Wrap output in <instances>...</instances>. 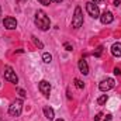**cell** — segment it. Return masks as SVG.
Segmentation results:
<instances>
[{"instance_id": "cell-1", "label": "cell", "mask_w": 121, "mask_h": 121, "mask_svg": "<svg viewBox=\"0 0 121 121\" xmlns=\"http://www.w3.org/2000/svg\"><path fill=\"white\" fill-rule=\"evenodd\" d=\"M35 24L38 26V28L41 31H48L51 27V21H49V17L42 11V10H38L35 13Z\"/></svg>"}, {"instance_id": "cell-2", "label": "cell", "mask_w": 121, "mask_h": 121, "mask_svg": "<svg viewBox=\"0 0 121 121\" xmlns=\"http://www.w3.org/2000/svg\"><path fill=\"white\" fill-rule=\"evenodd\" d=\"M21 111H23V100L16 99V100L10 104V107H9V114H10L11 117H18V116L21 114Z\"/></svg>"}, {"instance_id": "cell-3", "label": "cell", "mask_w": 121, "mask_h": 121, "mask_svg": "<svg viewBox=\"0 0 121 121\" xmlns=\"http://www.w3.org/2000/svg\"><path fill=\"white\" fill-rule=\"evenodd\" d=\"M82 26H83V13H82V9L78 6L75 9V14H73V18H72V27L78 30Z\"/></svg>"}, {"instance_id": "cell-4", "label": "cell", "mask_w": 121, "mask_h": 121, "mask_svg": "<svg viewBox=\"0 0 121 121\" xmlns=\"http://www.w3.org/2000/svg\"><path fill=\"white\" fill-rule=\"evenodd\" d=\"M86 11L89 13V16L93 18H99L100 17V10H99V6L94 4L93 1H87L86 3Z\"/></svg>"}, {"instance_id": "cell-5", "label": "cell", "mask_w": 121, "mask_h": 121, "mask_svg": "<svg viewBox=\"0 0 121 121\" xmlns=\"http://www.w3.org/2000/svg\"><path fill=\"white\" fill-rule=\"evenodd\" d=\"M114 86H116L114 79H113V78H106L104 80H101V82H100L99 89H100L101 91H108V90H111Z\"/></svg>"}, {"instance_id": "cell-6", "label": "cell", "mask_w": 121, "mask_h": 121, "mask_svg": "<svg viewBox=\"0 0 121 121\" xmlns=\"http://www.w3.org/2000/svg\"><path fill=\"white\" fill-rule=\"evenodd\" d=\"M4 79L9 80V82H11V83H17V82H18V78H17L16 72H14L13 68H10V66H6V68H4Z\"/></svg>"}, {"instance_id": "cell-7", "label": "cell", "mask_w": 121, "mask_h": 121, "mask_svg": "<svg viewBox=\"0 0 121 121\" xmlns=\"http://www.w3.org/2000/svg\"><path fill=\"white\" fill-rule=\"evenodd\" d=\"M38 89L39 91L45 96V97H49V93H51V83L47 82V80H41L38 83Z\"/></svg>"}, {"instance_id": "cell-8", "label": "cell", "mask_w": 121, "mask_h": 121, "mask_svg": "<svg viewBox=\"0 0 121 121\" xmlns=\"http://www.w3.org/2000/svg\"><path fill=\"white\" fill-rule=\"evenodd\" d=\"M99 18H100L101 24H110V23H113L114 16H113V13H111V11H104Z\"/></svg>"}, {"instance_id": "cell-9", "label": "cell", "mask_w": 121, "mask_h": 121, "mask_svg": "<svg viewBox=\"0 0 121 121\" xmlns=\"http://www.w3.org/2000/svg\"><path fill=\"white\" fill-rule=\"evenodd\" d=\"M3 26L7 28V30H14L17 27V20L13 18V17H6L3 20Z\"/></svg>"}, {"instance_id": "cell-10", "label": "cell", "mask_w": 121, "mask_h": 121, "mask_svg": "<svg viewBox=\"0 0 121 121\" xmlns=\"http://www.w3.org/2000/svg\"><path fill=\"white\" fill-rule=\"evenodd\" d=\"M79 69H80V73H83V75H87L89 73V65H87V62L86 59H82L79 60Z\"/></svg>"}, {"instance_id": "cell-11", "label": "cell", "mask_w": 121, "mask_h": 121, "mask_svg": "<svg viewBox=\"0 0 121 121\" xmlns=\"http://www.w3.org/2000/svg\"><path fill=\"white\" fill-rule=\"evenodd\" d=\"M111 54L117 58L121 56V42H114L113 47H111Z\"/></svg>"}, {"instance_id": "cell-12", "label": "cell", "mask_w": 121, "mask_h": 121, "mask_svg": "<svg viewBox=\"0 0 121 121\" xmlns=\"http://www.w3.org/2000/svg\"><path fill=\"white\" fill-rule=\"evenodd\" d=\"M44 114H45V117L48 118V120H54L55 118V113H54V108H51L49 106H45L44 107Z\"/></svg>"}, {"instance_id": "cell-13", "label": "cell", "mask_w": 121, "mask_h": 121, "mask_svg": "<svg viewBox=\"0 0 121 121\" xmlns=\"http://www.w3.org/2000/svg\"><path fill=\"white\" fill-rule=\"evenodd\" d=\"M107 100H108V96H107V94H101V96L97 99V104H99V106H103V104H106Z\"/></svg>"}, {"instance_id": "cell-14", "label": "cell", "mask_w": 121, "mask_h": 121, "mask_svg": "<svg viewBox=\"0 0 121 121\" xmlns=\"http://www.w3.org/2000/svg\"><path fill=\"white\" fill-rule=\"evenodd\" d=\"M42 60H44L45 63H49V62L52 60V55L48 54V52H44V54H42Z\"/></svg>"}, {"instance_id": "cell-15", "label": "cell", "mask_w": 121, "mask_h": 121, "mask_svg": "<svg viewBox=\"0 0 121 121\" xmlns=\"http://www.w3.org/2000/svg\"><path fill=\"white\" fill-rule=\"evenodd\" d=\"M75 86H76L78 89H83V87H85V83H83L80 79H75Z\"/></svg>"}, {"instance_id": "cell-16", "label": "cell", "mask_w": 121, "mask_h": 121, "mask_svg": "<svg viewBox=\"0 0 121 121\" xmlns=\"http://www.w3.org/2000/svg\"><path fill=\"white\" fill-rule=\"evenodd\" d=\"M101 52H103V47L100 45V47L97 48V51L94 52V56H96V58H100V56H101Z\"/></svg>"}, {"instance_id": "cell-17", "label": "cell", "mask_w": 121, "mask_h": 121, "mask_svg": "<svg viewBox=\"0 0 121 121\" xmlns=\"http://www.w3.org/2000/svg\"><path fill=\"white\" fill-rule=\"evenodd\" d=\"M63 48H65V49H66L68 52H70V51H73V47H72V45H70L69 42H65V44H63Z\"/></svg>"}, {"instance_id": "cell-18", "label": "cell", "mask_w": 121, "mask_h": 121, "mask_svg": "<svg viewBox=\"0 0 121 121\" xmlns=\"http://www.w3.org/2000/svg\"><path fill=\"white\" fill-rule=\"evenodd\" d=\"M32 41H34V44H35L37 47H39V48H44V45H42V42H41V41H38V39H37L35 37H32Z\"/></svg>"}, {"instance_id": "cell-19", "label": "cell", "mask_w": 121, "mask_h": 121, "mask_svg": "<svg viewBox=\"0 0 121 121\" xmlns=\"http://www.w3.org/2000/svg\"><path fill=\"white\" fill-rule=\"evenodd\" d=\"M41 4H44V6H49L51 3H52V0H38Z\"/></svg>"}, {"instance_id": "cell-20", "label": "cell", "mask_w": 121, "mask_h": 121, "mask_svg": "<svg viewBox=\"0 0 121 121\" xmlns=\"http://www.w3.org/2000/svg\"><path fill=\"white\" fill-rule=\"evenodd\" d=\"M18 94H20V96H21L23 99H26V97H27V93L23 90V89H18Z\"/></svg>"}, {"instance_id": "cell-21", "label": "cell", "mask_w": 121, "mask_h": 121, "mask_svg": "<svg viewBox=\"0 0 121 121\" xmlns=\"http://www.w3.org/2000/svg\"><path fill=\"white\" fill-rule=\"evenodd\" d=\"M114 75H117V76H118V75H121V70L118 69V68H116V69H114Z\"/></svg>"}, {"instance_id": "cell-22", "label": "cell", "mask_w": 121, "mask_h": 121, "mask_svg": "<svg viewBox=\"0 0 121 121\" xmlns=\"http://www.w3.org/2000/svg\"><path fill=\"white\" fill-rule=\"evenodd\" d=\"M113 4H114L116 7H118V6L121 4V1H120V0H114V3H113Z\"/></svg>"}, {"instance_id": "cell-23", "label": "cell", "mask_w": 121, "mask_h": 121, "mask_svg": "<svg viewBox=\"0 0 121 121\" xmlns=\"http://www.w3.org/2000/svg\"><path fill=\"white\" fill-rule=\"evenodd\" d=\"M110 120H111V116H110V114H107V116L104 117V120H103V121H110Z\"/></svg>"}, {"instance_id": "cell-24", "label": "cell", "mask_w": 121, "mask_h": 121, "mask_svg": "<svg viewBox=\"0 0 121 121\" xmlns=\"http://www.w3.org/2000/svg\"><path fill=\"white\" fill-rule=\"evenodd\" d=\"M91 1H93V3H94V4H97V3H100V1H101V0H91Z\"/></svg>"}, {"instance_id": "cell-25", "label": "cell", "mask_w": 121, "mask_h": 121, "mask_svg": "<svg viewBox=\"0 0 121 121\" xmlns=\"http://www.w3.org/2000/svg\"><path fill=\"white\" fill-rule=\"evenodd\" d=\"M52 1H54V3H60L62 0H52Z\"/></svg>"}, {"instance_id": "cell-26", "label": "cell", "mask_w": 121, "mask_h": 121, "mask_svg": "<svg viewBox=\"0 0 121 121\" xmlns=\"http://www.w3.org/2000/svg\"><path fill=\"white\" fill-rule=\"evenodd\" d=\"M56 121H63V120H62V118H59V120H56Z\"/></svg>"}, {"instance_id": "cell-27", "label": "cell", "mask_w": 121, "mask_h": 121, "mask_svg": "<svg viewBox=\"0 0 121 121\" xmlns=\"http://www.w3.org/2000/svg\"><path fill=\"white\" fill-rule=\"evenodd\" d=\"M0 16H1V9H0Z\"/></svg>"}, {"instance_id": "cell-28", "label": "cell", "mask_w": 121, "mask_h": 121, "mask_svg": "<svg viewBox=\"0 0 121 121\" xmlns=\"http://www.w3.org/2000/svg\"><path fill=\"white\" fill-rule=\"evenodd\" d=\"M0 121H1V117H0Z\"/></svg>"}, {"instance_id": "cell-29", "label": "cell", "mask_w": 121, "mask_h": 121, "mask_svg": "<svg viewBox=\"0 0 121 121\" xmlns=\"http://www.w3.org/2000/svg\"><path fill=\"white\" fill-rule=\"evenodd\" d=\"M0 85H1V83H0Z\"/></svg>"}, {"instance_id": "cell-30", "label": "cell", "mask_w": 121, "mask_h": 121, "mask_svg": "<svg viewBox=\"0 0 121 121\" xmlns=\"http://www.w3.org/2000/svg\"><path fill=\"white\" fill-rule=\"evenodd\" d=\"M120 1H121V0H120Z\"/></svg>"}]
</instances>
